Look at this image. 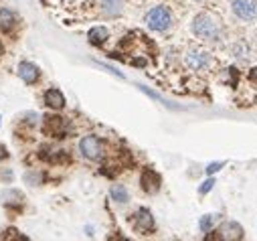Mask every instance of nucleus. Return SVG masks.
Segmentation results:
<instances>
[{"label":"nucleus","mask_w":257,"mask_h":241,"mask_svg":"<svg viewBox=\"0 0 257 241\" xmlns=\"http://www.w3.org/2000/svg\"><path fill=\"white\" fill-rule=\"evenodd\" d=\"M107 39H109V31H107L105 27H93V29H89V33H87V41H89L93 47H101Z\"/></svg>","instance_id":"nucleus-14"},{"label":"nucleus","mask_w":257,"mask_h":241,"mask_svg":"<svg viewBox=\"0 0 257 241\" xmlns=\"http://www.w3.org/2000/svg\"><path fill=\"white\" fill-rule=\"evenodd\" d=\"M79 152H81L87 160H101L105 148H103V142H101L95 134H87V136H83L81 142H79Z\"/></svg>","instance_id":"nucleus-6"},{"label":"nucleus","mask_w":257,"mask_h":241,"mask_svg":"<svg viewBox=\"0 0 257 241\" xmlns=\"http://www.w3.org/2000/svg\"><path fill=\"white\" fill-rule=\"evenodd\" d=\"M190 33L197 39L205 41V43H217L223 39V27L221 23L209 15V13H199L190 23Z\"/></svg>","instance_id":"nucleus-1"},{"label":"nucleus","mask_w":257,"mask_h":241,"mask_svg":"<svg viewBox=\"0 0 257 241\" xmlns=\"http://www.w3.org/2000/svg\"><path fill=\"white\" fill-rule=\"evenodd\" d=\"M231 13L241 23L257 21V0H231Z\"/></svg>","instance_id":"nucleus-5"},{"label":"nucleus","mask_w":257,"mask_h":241,"mask_svg":"<svg viewBox=\"0 0 257 241\" xmlns=\"http://www.w3.org/2000/svg\"><path fill=\"white\" fill-rule=\"evenodd\" d=\"M99 7H101L103 17H107V19H115V17H119V15L123 13L125 0H101Z\"/></svg>","instance_id":"nucleus-12"},{"label":"nucleus","mask_w":257,"mask_h":241,"mask_svg":"<svg viewBox=\"0 0 257 241\" xmlns=\"http://www.w3.org/2000/svg\"><path fill=\"white\" fill-rule=\"evenodd\" d=\"M19 77L27 85H35L39 81V77H41V69L31 61H23V63H19Z\"/></svg>","instance_id":"nucleus-9"},{"label":"nucleus","mask_w":257,"mask_h":241,"mask_svg":"<svg viewBox=\"0 0 257 241\" xmlns=\"http://www.w3.org/2000/svg\"><path fill=\"white\" fill-rule=\"evenodd\" d=\"M184 65L190 69V71H207L213 63V55L207 51V49H201V47H190L184 57H182Z\"/></svg>","instance_id":"nucleus-3"},{"label":"nucleus","mask_w":257,"mask_h":241,"mask_svg":"<svg viewBox=\"0 0 257 241\" xmlns=\"http://www.w3.org/2000/svg\"><path fill=\"white\" fill-rule=\"evenodd\" d=\"M132 225L138 233H144V235H150L156 231V223H154V215L150 213V209L146 207H140L134 215H132Z\"/></svg>","instance_id":"nucleus-7"},{"label":"nucleus","mask_w":257,"mask_h":241,"mask_svg":"<svg viewBox=\"0 0 257 241\" xmlns=\"http://www.w3.org/2000/svg\"><path fill=\"white\" fill-rule=\"evenodd\" d=\"M215 183H217L215 178H207L205 183H203V185L199 187V195H207V193H209V191H211V189L215 187Z\"/></svg>","instance_id":"nucleus-18"},{"label":"nucleus","mask_w":257,"mask_h":241,"mask_svg":"<svg viewBox=\"0 0 257 241\" xmlns=\"http://www.w3.org/2000/svg\"><path fill=\"white\" fill-rule=\"evenodd\" d=\"M203 241H223L219 231H207V235L203 237Z\"/></svg>","instance_id":"nucleus-20"},{"label":"nucleus","mask_w":257,"mask_h":241,"mask_svg":"<svg viewBox=\"0 0 257 241\" xmlns=\"http://www.w3.org/2000/svg\"><path fill=\"white\" fill-rule=\"evenodd\" d=\"M130 63H132L134 67H146V65H148L146 57H134V59H130Z\"/></svg>","instance_id":"nucleus-21"},{"label":"nucleus","mask_w":257,"mask_h":241,"mask_svg":"<svg viewBox=\"0 0 257 241\" xmlns=\"http://www.w3.org/2000/svg\"><path fill=\"white\" fill-rule=\"evenodd\" d=\"M249 83L257 89V65H255V67H251V71H249Z\"/></svg>","instance_id":"nucleus-23"},{"label":"nucleus","mask_w":257,"mask_h":241,"mask_svg":"<svg viewBox=\"0 0 257 241\" xmlns=\"http://www.w3.org/2000/svg\"><path fill=\"white\" fill-rule=\"evenodd\" d=\"M5 158H9V152H7V148L0 144V160H5Z\"/></svg>","instance_id":"nucleus-24"},{"label":"nucleus","mask_w":257,"mask_h":241,"mask_svg":"<svg viewBox=\"0 0 257 241\" xmlns=\"http://www.w3.org/2000/svg\"><path fill=\"white\" fill-rule=\"evenodd\" d=\"M43 132L51 138H65L67 132H69L67 119L63 115H57V113L43 115Z\"/></svg>","instance_id":"nucleus-4"},{"label":"nucleus","mask_w":257,"mask_h":241,"mask_svg":"<svg viewBox=\"0 0 257 241\" xmlns=\"http://www.w3.org/2000/svg\"><path fill=\"white\" fill-rule=\"evenodd\" d=\"M117 241H130V239H125V237H119V239H117Z\"/></svg>","instance_id":"nucleus-26"},{"label":"nucleus","mask_w":257,"mask_h":241,"mask_svg":"<svg viewBox=\"0 0 257 241\" xmlns=\"http://www.w3.org/2000/svg\"><path fill=\"white\" fill-rule=\"evenodd\" d=\"M223 241H241L243 237V227L237 223V221H225L219 229Z\"/></svg>","instance_id":"nucleus-11"},{"label":"nucleus","mask_w":257,"mask_h":241,"mask_svg":"<svg viewBox=\"0 0 257 241\" xmlns=\"http://www.w3.org/2000/svg\"><path fill=\"white\" fill-rule=\"evenodd\" d=\"M0 239L3 241H29L19 229H15V227H11V229H7L3 235H0Z\"/></svg>","instance_id":"nucleus-16"},{"label":"nucleus","mask_w":257,"mask_h":241,"mask_svg":"<svg viewBox=\"0 0 257 241\" xmlns=\"http://www.w3.org/2000/svg\"><path fill=\"white\" fill-rule=\"evenodd\" d=\"M109 195H111V199L115 203H127V191H125L123 185H111Z\"/></svg>","instance_id":"nucleus-15"},{"label":"nucleus","mask_w":257,"mask_h":241,"mask_svg":"<svg viewBox=\"0 0 257 241\" xmlns=\"http://www.w3.org/2000/svg\"><path fill=\"white\" fill-rule=\"evenodd\" d=\"M225 166V162H211L209 166H207V174H215L217 170H221Z\"/></svg>","instance_id":"nucleus-22"},{"label":"nucleus","mask_w":257,"mask_h":241,"mask_svg":"<svg viewBox=\"0 0 257 241\" xmlns=\"http://www.w3.org/2000/svg\"><path fill=\"white\" fill-rule=\"evenodd\" d=\"M144 25L152 33H168L174 27V15L166 5H156L144 15Z\"/></svg>","instance_id":"nucleus-2"},{"label":"nucleus","mask_w":257,"mask_h":241,"mask_svg":"<svg viewBox=\"0 0 257 241\" xmlns=\"http://www.w3.org/2000/svg\"><path fill=\"white\" fill-rule=\"evenodd\" d=\"M160 185H162V178L160 174L150 168V166H144L142 168V174H140V187L146 195H156L160 191Z\"/></svg>","instance_id":"nucleus-8"},{"label":"nucleus","mask_w":257,"mask_h":241,"mask_svg":"<svg viewBox=\"0 0 257 241\" xmlns=\"http://www.w3.org/2000/svg\"><path fill=\"white\" fill-rule=\"evenodd\" d=\"M19 27V17L11 9H0V31L5 35H13Z\"/></svg>","instance_id":"nucleus-10"},{"label":"nucleus","mask_w":257,"mask_h":241,"mask_svg":"<svg viewBox=\"0 0 257 241\" xmlns=\"http://www.w3.org/2000/svg\"><path fill=\"white\" fill-rule=\"evenodd\" d=\"M247 53H249V47H247V45H243V43H237V45L233 47V55H239V57H247Z\"/></svg>","instance_id":"nucleus-19"},{"label":"nucleus","mask_w":257,"mask_h":241,"mask_svg":"<svg viewBox=\"0 0 257 241\" xmlns=\"http://www.w3.org/2000/svg\"><path fill=\"white\" fill-rule=\"evenodd\" d=\"M45 103L51 109H63L65 107V95H63L57 87H51V89L45 91Z\"/></svg>","instance_id":"nucleus-13"},{"label":"nucleus","mask_w":257,"mask_h":241,"mask_svg":"<svg viewBox=\"0 0 257 241\" xmlns=\"http://www.w3.org/2000/svg\"><path fill=\"white\" fill-rule=\"evenodd\" d=\"M3 51H5V47H3V43H0V55H3Z\"/></svg>","instance_id":"nucleus-25"},{"label":"nucleus","mask_w":257,"mask_h":241,"mask_svg":"<svg viewBox=\"0 0 257 241\" xmlns=\"http://www.w3.org/2000/svg\"><path fill=\"white\" fill-rule=\"evenodd\" d=\"M217 221H219V215H205V217L199 221V227H201V231L205 233V231H211Z\"/></svg>","instance_id":"nucleus-17"}]
</instances>
